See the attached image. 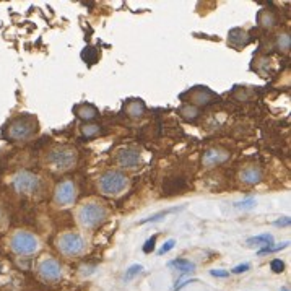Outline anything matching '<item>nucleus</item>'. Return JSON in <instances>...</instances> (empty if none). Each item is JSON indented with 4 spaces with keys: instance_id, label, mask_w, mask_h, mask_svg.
Masks as SVG:
<instances>
[{
    "instance_id": "7ed1b4c3",
    "label": "nucleus",
    "mask_w": 291,
    "mask_h": 291,
    "mask_svg": "<svg viewBox=\"0 0 291 291\" xmlns=\"http://www.w3.org/2000/svg\"><path fill=\"white\" fill-rule=\"evenodd\" d=\"M77 159H78L77 150L72 147H60L51 151L47 161H49V164L54 169L67 171V169H72L73 166L77 164Z\"/></svg>"
},
{
    "instance_id": "412c9836",
    "label": "nucleus",
    "mask_w": 291,
    "mask_h": 291,
    "mask_svg": "<svg viewBox=\"0 0 291 291\" xmlns=\"http://www.w3.org/2000/svg\"><path fill=\"white\" fill-rule=\"evenodd\" d=\"M81 132L85 137H94L96 134L100 132V126H96V124H91V126H85L81 129Z\"/></svg>"
},
{
    "instance_id": "a211bd4d",
    "label": "nucleus",
    "mask_w": 291,
    "mask_h": 291,
    "mask_svg": "<svg viewBox=\"0 0 291 291\" xmlns=\"http://www.w3.org/2000/svg\"><path fill=\"white\" fill-rule=\"evenodd\" d=\"M184 207H176V209H168V210H164V212H159L156 215H153V217H150V218H145L143 221H140V225H145V223H155V221H159L161 218H164L166 215H169V213H174V212H179V210H182Z\"/></svg>"
},
{
    "instance_id": "393cba45",
    "label": "nucleus",
    "mask_w": 291,
    "mask_h": 291,
    "mask_svg": "<svg viewBox=\"0 0 291 291\" xmlns=\"http://www.w3.org/2000/svg\"><path fill=\"white\" fill-rule=\"evenodd\" d=\"M270 267H272V270L275 273H280V272H283V268H285V264H283L280 259H275V260H272Z\"/></svg>"
},
{
    "instance_id": "f8f14e48",
    "label": "nucleus",
    "mask_w": 291,
    "mask_h": 291,
    "mask_svg": "<svg viewBox=\"0 0 291 291\" xmlns=\"http://www.w3.org/2000/svg\"><path fill=\"white\" fill-rule=\"evenodd\" d=\"M260 179H262V171L257 166H247V168L241 172V181L244 184H249V185L259 184Z\"/></svg>"
},
{
    "instance_id": "bb28decb",
    "label": "nucleus",
    "mask_w": 291,
    "mask_h": 291,
    "mask_svg": "<svg viewBox=\"0 0 291 291\" xmlns=\"http://www.w3.org/2000/svg\"><path fill=\"white\" fill-rule=\"evenodd\" d=\"M254 204H255L254 199H247V200H244V202H238L234 207H236V209H251Z\"/></svg>"
},
{
    "instance_id": "7c9ffc66",
    "label": "nucleus",
    "mask_w": 291,
    "mask_h": 291,
    "mask_svg": "<svg viewBox=\"0 0 291 291\" xmlns=\"http://www.w3.org/2000/svg\"><path fill=\"white\" fill-rule=\"evenodd\" d=\"M283 291H289V289H283Z\"/></svg>"
},
{
    "instance_id": "2eb2a0df",
    "label": "nucleus",
    "mask_w": 291,
    "mask_h": 291,
    "mask_svg": "<svg viewBox=\"0 0 291 291\" xmlns=\"http://www.w3.org/2000/svg\"><path fill=\"white\" fill-rule=\"evenodd\" d=\"M272 244H273V236H272V234H259V236L247 239V246H265V247H270Z\"/></svg>"
},
{
    "instance_id": "6ab92c4d",
    "label": "nucleus",
    "mask_w": 291,
    "mask_h": 291,
    "mask_svg": "<svg viewBox=\"0 0 291 291\" xmlns=\"http://www.w3.org/2000/svg\"><path fill=\"white\" fill-rule=\"evenodd\" d=\"M259 23H262L264 26H273L275 23H276V18H275V15L272 12H268V10H265V12H260L259 13Z\"/></svg>"
},
{
    "instance_id": "423d86ee",
    "label": "nucleus",
    "mask_w": 291,
    "mask_h": 291,
    "mask_svg": "<svg viewBox=\"0 0 291 291\" xmlns=\"http://www.w3.org/2000/svg\"><path fill=\"white\" fill-rule=\"evenodd\" d=\"M36 132V121L30 116L20 117L9 129V137L12 140H26Z\"/></svg>"
},
{
    "instance_id": "aec40b11",
    "label": "nucleus",
    "mask_w": 291,
    "mask_h": 291,
    "mask_svg": "<svg viewBox=\"0 0 291 291\" xmlns=\"http://www.w3.org/2000/svg\"><path fill=\"white\" fill-rule=\"evenodd\" d=\"M81 57L85 59V60L88 62V64H94L96 59H98V52H96L94 47H86V49L83 51Z\"/></svg>"
},
{
    "instance_id": "4468645a",
    "label": "nucleus",
    "mask_w": 291,
    "mask_h": 291,
    "mask_svg": "<svg viewBox=\"0 0 291 291\" xmlns=\"http://www.w3.org/2000/svg\"><path fill=\"white\" fill-rule=\"evenodd\" d=\"M75 114H77L80 119H85V121H91L98 116V109L91 105H81L75 108Z\"/></svg>"
},
{
    "instance_id": "dca6fc26",
    "label": "nucleus",
    "mask_w": 291,
    "mask_h": 291,
    "mask_svg": "<svg viewBox=\"0 0 291 291\" xmlns=\"http://www.w3.org/2000/svg\"><path fill=\"white\" fill-rule=\"evenodd\" d=\"M171 267H176L181 273H189V272H193V268H196V264L187 259H176L169 262Z\"/></svg>"
},
{
    "instance_id": "f03ea898",
    "label": "nucleus",
    "mask_w": 291,
    "mask_h": 291,
    "mask_svg": "<svg viewBox=\"0 0 291 291\" xmlns=\"http://www.w3.org/2000/svg\"><path fill=\"white\" fill-rule=\"evenodd\" d=\"M100 190L106 196H117L122 190L127 189L129 177L122 174L121 171H106L105 174L100 177Z\"/></svg>"
},
{
    "instance_id": "b1692460",
    "label": "nucleus",
    "mask_w": 291,
    "mask_h": 291,
    "mask_svg": "<svg viewBox=\"0 0 291 291\" xmlns=\"http://www.w3.org/2000/svg\"><path fill=\"white\" fill-rule=\"evenodd\" d=\"M174 244H176V241H174V239H169V241H166V242H164V246H163V247H161V249H159V251H158V254H159V255H163V254H166V252H169L171 249L174 247Z\"/></svg>"
},
{
    "instance_id": "4be33fe9",
    "label": "nucleus",
    "mask_w": 291,
    "mask_h": 291,
    "mask_svg": "<svg viewBox=\"0 0 291 291\" xmlns=\"http://www.w3.org/2000/svg\"><path fill=\"white\" fill-rule=\"evenodd\" d=\"M142 270H143L142 265H132V267H130L127 272H126V276H124V278H126V280H132L135 275H138V273L142 272Z\"/></svg>"
},
{
    "instance_id": "f257e3e1",
    "label": "nucleus",
    "mask_w": 291,
    "mask_h": 291,
    "mask_svg": "<svg viewBox=\"0 0 291 291\" xmlns=\"http://www.w3.org/2000/svg\"><path fill=\"white\" fill-rule=\"evenodd\" d=\"M77 218L81 226L91 230V228L100 226L103 221L108 218V210L96 202H88V204H83L78 209Z\"/></svg>"
},
{
    "instance_id": "9d476101",
    "label": "nucleus",
    "mask_w": 291,
    "mask_h": 291,
    "mask_svg": "<svg viewBox=\"0 0 291 291\" xmlns=\"http://www.w3.org/2000/svg\"><path fill=\"white\" fill-rule=\"evenodd\" d=\"M142 161L140 151L135 148H126L117 155V163L122 168H137Z\"/></svg>"
},
{
    "instance_id": "5701e85b",
    "label": "nucleus",
    "mask_w": 291,
    "mask_h": 291,
    "mask_svg": "<svg viewBox=\"0 0 291 291\" xmlns=\"http://www.w3.org/2000/svg\"><path fill=\"white\" fill-rule=\"evenodd\" d=\"M278 46H280V49H283V51L289 49V36L288 34H281V36L278 38Z\"/></svg>"
},
{
    "instance_id": "39448f33",
    "label": "nucleus",
    "mask_w": 291,
    "mask_h": 291,
    "mask_svg": "<svg viewBox=\"0 0 291 291\" xmlns=\"http://www.w3.org/2000/svg\"><path fill=\"white\" fill-rule=\"evenodd\" d=\"M85 239L77 233H64L57 238V249L67 255V257H73L85 251Z\"/></svg>"
},
{
    "instance_id": "c756f323",
    "label": "nucleus",
    "mask_w": 291,
    "mask_h": 291,
    "mask_svg": "<svg viewBox=\"0 0 291 291\" xmlns=\"http://www.w3.org/2000/svg\"><path fill=\"white\" fill-rule=\"evenodd\" d=\"M288 225H289V218H283V220L275 221V226H288Z\"/></svg>"
},
{
    "instance_id": "6e6552de",
    "label": "nucleus",
    "mask_w": 291,
    "mask_h": 291,
    "mask_svg": "<svg viewBox=\"0 0 291 291\" xmlns=\"http://www.w3.org/2000/svg\"><path fill=\"white\" fill-rule=\"evenodd\" d=\"M38 273L44 281H59L62 276V267L55 259L47 257L44 260H41V264L38 267Z\"/></svg>"
},
{
    "instance_id": "ddd939ff",
    "label": "nucleus",
    "mask_w": 291,
    "mask_h": 291,
    "mask_svg": "<svg viewBox=\"0 0 291 291\" xmlns=\"http://www.w3.org/2000/svg\"><path fill=\"white\" fill-rule=\"evenodd\" d=\"M247 33L239 30V28H234V30L230 31V36H228V41H230V44L234 46V47H241L247 44Z\"/></svg>"
},
{
    "instance_id": "20e7f679",
    "label": "nucleus",
    "mask_w": 291,
    "mask_h": 291,
    "mask_svg": "<svg viewBox=\"0 0 291 291\" xmlns=\"http://www.w3.org/2000/svg\"><path fill=\"white\" fill-rule=\"evenodd\" d=\"M10 247L18 255H30L39 249V241L34 234L28 231H17L10 239Z\"/></svg>"
},
{
    "instance_id": "9b49d317",
    "label": "nucleus",
    "mask_w": 291,
    "mask_h": 291,
    "mask_svg": "<svg viewBox=\"0 0 291 291\" xmlns=\"http://www.w3.org/2000/svg\"><path fill=\"white\" fill-rule=\"evenodd\" d=\"M230 153H226L225 150H220V148H212V150H207L204 156H202V163L205 168H213V166H218L221 163H225Z\"/></svg>"
},
{
    "instance_id": "0eeeda50",
    "label": "nucleus",
    "mask_w": 291,
    "mask_h": 291,
    "mask_svg": "<svg viewBox=\"0 0 291 291\" xmlns=\"http://www.w3.org/2000/svg\"><path fill=\"white\" fill-rule=\"evenodd\" d=\"M13 187H15L17 192L30 196V193H34L39 190L41 179L30 171H22L13 177Z\"/></svg>"
},
{
    "instance_id": "cd10ccee",
    "label": "nucleus",
    "mask_w": 291,
    "mask_h": 291,
    "mask_svg": "<svg viewBox=\"0 0 291 291\" xmlns=\"http://www.w3.org/2000/svg\"><path fill=\"white\" fill-rule=\"evenodd\" d=\"M249 267H251L249 264H241L233 268V273H242V272H246V270H249Z\"/></svg>"
},
{
    "instance_id": "1a4fd4ad",
    "label": "nucleus",
    "mask_w": 291,
    "mask_h": 291,
    "mask_svg": "<svg viewBox=\"0 0 291 291\" xmlns=\"http://www.w3.org/2000/svg\"><path fill=\"white\" fill-rule=\"evenodd\" d=\"M54 199H55V204L60 205V207H67L75 202L77 199V187H75L73 182L70 181H64L57 185L54 193Z\"/></svg>"
},
{
    "instance_id": "f3484780",
    "label": "nucleus",
    "mask_w": 291,
    "mask_h": 291,
    "mask_svg": "<svg viewBox=\"0 0 291 291\" xmlns=\"http://www.w3.org/2000/svg\"><path fill=\"white\" fill-rule=\"evenodd\" d=\"M126 111L130 117H140L145 113V105L142 101H130L126 108Z\"/></svg>"
},
{
    "instance_id": "a878e982",
    "label": "nucleus",
    "mask_w": 291,
    "mask_h": 291,
    "mask_svg": "<svg viewBox=\"0 0 291 291\" xmlns=\"http://www.w3.org/2000/svg\"><path fill=\"white\" fill-rule=\"evenodd\" d=\"M155 242H156V236H153V238H150L147 242H145V246H143V252H147V254H150L151 251L155 249Z\"/></svg>"
},
{
    "instance_id": "c85d7f7f",
    "label": "nucleus",
    "mask_w": 291,
    "mask_h": 291,
    "mask_svg": "<svg viewBox=\"0 0 291 291\" xmlns=\"http://www.w3.org/2000/svg\"><path fill=\"white\" fill-rule=\"evenodd\" d=\"M212 275L213 276H221V278H223V276L230 275V272H225V270H212Z\"/></svg>"
}]
</instances>
